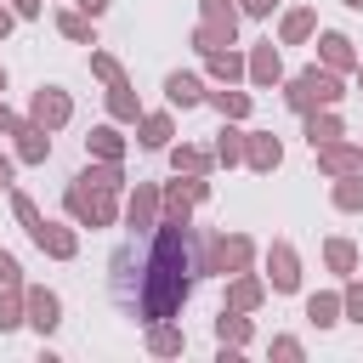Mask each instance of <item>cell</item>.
Wrapping results in <instances>:
<instances>
[{
	"instance_id": "6da1fadb",
	"label": "cell",
	"mask_w": 363,
	"mask_h": 363,
	"mask_svg": "<svg viewBox=\"0 0 363 363\" xmlns=\"http://www.w3.org/2000/svg\"><path fill=\"white\" fill-rule=\"evenodd\" d=\"M187 255H193V244H187V233H159V238H147L142 244V289H130V295H119V306L130 312V318H142V323H159V318H170L176 312V301L187 295Z\"/></svg>"
}]
</instances>
